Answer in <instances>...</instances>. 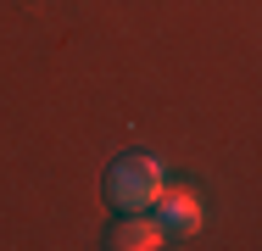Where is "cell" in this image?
Masks as SVG:
<instances>
[{
  "mask_svg": "<svg viewBox=\"0 0 262 251\" xmlns=\"http://www.w3.org/2000/svg\"><path fill=\"white\" fill-rule=\"evenodd\" d=\"M162 190H167V168H162V156H151V151H123L106 168V201L117 212H151Z\"/></svg>",
  "mask_w": 262,
  "mask_h": 251,
  "instance_id": "obj_1",
  "label": "cell"
},
{
  "mask_svg": "<svg viewBox=\"0 0 262 251\" xmlns=\"http://www.w3.org/2000/svg\"><path fill=\"white\" fill-rule=\"evenodd\" d=\"M157 223L167 240H190V235H201V223H207V212H201V196L195 190H162L157 196Z\"/></svg>",
  "mask_w": 262,
  "mask_h": 251,
  "instance_id": "obj_2",
  "label": "cell"
},
{
  "mask_svg": "<svg viewBox=\"0 0 262 251\" xmlns=\"http://www.w3.org/2000/svg\"><path fill=\"white\" fill-rule=\"evenodd\" d=\"M106 246L112 251H157V246H167V235H162L157 212H123V218L112 223Z\"/></svg>",
  "mask_w": 262,
  "mask_h": 251,
  "instance_id": "obj_3",
  "label": "cell"
}]
</instances>
